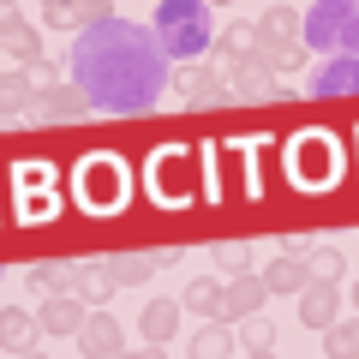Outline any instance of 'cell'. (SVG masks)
Returning a JSON list of instances; mask_svg holds the SVG:
<instances>
[{
	"mask_svg": "<svg viewBox=\"0 0 359 359\" xmlns=\"http://www.w3.org/2000/svg\"><path fill=\"white\" fill-rule=\"evenodd\" d=\"M66 72L90 96V108H102V114H150L168 96L174 60L162 54V42H156L150 25L102 18V25H90V30L72 36Z\"/></svg>",
	"mask_w": 359,
	"mask_h": 359,
	"instance_id": "6da1fadb",
	"label": "cell"
},
{
	"mask_svg": "<svg viewBox=\"0 0 359 359\" xmlns=\"http://www.w3.org/2000/svg\"><path fill=\"white\" fill-rule=\"evenodd\" d=\"M150 30H156V42H162V54H168V60H180V66H198L210 48H216L210 0H156Z\"/></svg>",
	"mask_w": 359,
	"mask_h": 359,
	"instance_id": "7a4b0ae2",
	"label": "cell"
},
{
	"mask_svg": "<svg viewBox=\"0 0 359 359\" xmlns=\"http://www.w3.org/2000/svg\"><path fill=\"white\" fill-rule=\"evenodd\" d=\"M299 42L318 48L323 60L330 54L359 60V0H311L306 13H299Z\"/></svg>",
	"mask_w": 359,
	"mask_h": 359,
	"instance_id": "3957f363",
	"label": "cell"
},
{
	"mask_svg": "<svg viewBox=\"0 0 359 359\" xmlns=\"http://www.w3.org/2000/svg\"><path fill=\"white\" fill-rule=\"evenodd\" d=\"M222 72H228V84H240V90H233V102H287V96H294L287 84H276V72H269L257 54H245V60H222Z\"/></svg>",
	"mask_w": 359,
	"mask_h": 359,
	"instance_id": "277c9868",
	"label": "cell"
},
{
	"mask_svg": "<svg viewBox=\"0 0 359 359\" xmlns=\"http://www.w3.org/2000/svg\"><path fill=\"white\" fill-rule=\"evenodd\" d=\"M306 96H318V102H335V96H359V60H347V54H330L323 66H311Z\"/></svg>",
	"mask_w": 359,
	"mask_h": 359,
	"instance_id": "5b68a950",
	"label": "cell"
},
{
	"mask_svg": "<svg viewBox=\"0 0 359 359\" xmlns=\"http://www.w3.org/2000/svg\"><path fill=\"white\" fill-rule=\"evenodd\" d=\"M114 353H126V330H120V318L90 311L84 330H78V359H114Z\"/></svg>",
	"mask_w": 359,
	"mask_h": 359,
	"instance_id": "8992f818",
	"label": "cell"
},
{
	"mask_svg": "<svg viewBox=\"0 0 359 359\" xmlns=\"http://www.w3.org/2000/svg\"><path fill=\"white\" fill-rule=\"evenodd\" d=\"M36 120H48V126H72V120H84L90 114V96L78 84H54V90H42L36 96V108H30Z\"/></svg>",
	"mask_w": 359,
	"mask_h": 359,
	"instance_id": "52a82bcc",
	"label": "cell"
},
{
	"mask_svg": "<svg viewBox=\"0 0 359 359\" xmlns=\"http://www.w3.org/2000/svg\"><path fill=\"white\" fill-rule=\"evenodd\" d=\"M84 318H90V306L78 294H48L36 306V323H42V335H78L84 330Z\"/></svg>",
	"mask_w": 359,
	"mask_h": 359,
	"instance_id": "ba28073f",
	"label": "cell"
},
{
	"mask_svg": "<svg viewBox=\"0 0 359 359\" xmlns=\"http://www.w3.org/2000/svg\"><path fill=\"white\" fill-rule=\"evenodd\" d=\"M264 299H269V287H264V276H228L222 282V318H257L264 311Z\"/></svg>",
	"mask_w": 359,
	"mask_h": 359,
	"instance_id": "9c48e42d",
	"label": "cell"
},
{
	"mask_svg": "<svg viewBox=\"0 0 359 359\" xmlns=\"http://www.w3.org/2000/svg\"><path fill=\"white\" fill-rule=\"evenodd\" d=\"M0 48L13 54V60H42V36L36 30L25 25V13H18V6H6V0H0Z\"/></svg>",
	"mask_w": 359,
	"mask_h": 359,
	"instance_id": "30bf717a",
	"label": "cell"
},
{
	"mask_svg": "<svg viewBox=\"0 0 359 359\" xmlns=\"http://www.w3.org/2000/svg\"><path fill=\"white\" fill-rule=\"evenodd\" d=\"M180 84H186V102H192V108H228V102H233V84H228L222 66H216V72L198 66V72H186Z\"/></svg>",
	"mask_w": 359,
	"mask_h": 359,
	"instance_id": "8fae6325",
	"label": "cell"
},
{
	"mask_svg": "<svg viewBox=\"0 0 359 359\" xmlns=\"http://www.w3.org/2000/svg\"><path fill=\"white\" fill-rule=\"evenodd\" d=\"M335 318H341V294H335V282H311L306 294H299V323H306V330H330Z\"/></svg>",
	"mask_w": 359,
	"mask_h": 359,
	"instance_id": "7c38bea8",
	"label": "cell"
},
{
	"mask_svg": "<svg viewBox=\"0 0 359 359\" xmlns=\"http://www.w3.org/2000/svg\"><path fill=\"white\" fill-rule=\"evenodd\" d=\"M311 282H318V276H311V264H306V257H294V252L276 257V264L264 269V287H269V294H306Z\"/></svg>",
	"mask_w": 359,
	"mask_h": 359,
	"instance_id": "4fadbf2b",
	"label": "cell"
},
{
	"mask_svg": "<svg viewBox=\"0 0 359 359\" xmlns=\"http://www.w3.org/2000/svg\"><path fill=\"white\" fill-rule=\"evenodd\" d=\"M36 335H42V323L30 318L25 306H6V311H0V347H6V353H30Z\"/></svg>",
	"mask_w": 359,
	"mask_h": 359,
	"instance_id": "5bb4252c",
	"label": "cell"
},
{
	"mask_svg": "<svg viewBox=\"0 0 359 359\" xmlns=\"http://www.w3.org/2000/svg\"><path fill=\"white\" fill-rule=\"evenodd\" d=\"M180 311H186V306H180V299H150V306H144V318H138L144 341H150V347H162L168 335L180 330Z\"/></svg>",
	"mask_w": 359,
	"mask_h": 359,
	"instance_id": "9a60e30c",
	"label": "cell"
},
{
	"mask_svg": "<svg viewBox=\"0 0 359 359\" xmlns=\"http://www.w3.org/2000/svg\"><path fill=\"white\" fill-rule=\"evenodd\" d=\"M252 54L269 66V72H294V66L306 60V42H299V36H257Z\"/></svg>",
	"mask_w": 359,
	"mask_h": 359,
	"instance_id": "2e32d148",
	"label": "cell"
},
{
	"mask_svg": "<svg viewBox=\"0 0 359 359\" xmlns=\"http://www.w3.org/2000/svg\"><path fill=\"white\" fill-rule=\"evenodd\" d=\"M233 353V323L228 318H210L204 330L192 335V359H228Z\"/></svg>",
	"mask_w": 359,
	"mask_h": 359,
	"instance_id": "e0dca14e",
	"label": "cell"
},
{
	"mask_svg": "<svg viewBox=\"0 0 359 359\" xmlns=\"http://www.w3.org/2000/svg\"><path fill=\"white\" fill-rule=\"evenodd\" d=\"M108 282L114 287H138V282H150L156 276V264H150V252H120V257H108Z\"/></svg>",
	"mask_w": 359,
	"mask_h": 359,
	"instance_id": "ac0fdd59",
	"label": "cell"
},
{
	"mask_svg": "<svg viewBox=\"0 0 359 359\" xmlns=\"http://www.w3.org/2000/svg\"><path fill=\"white\" fill-rule=\"evenodd\" d=\"M72 276H78V264H30L25 282H30V294L48 299V294H72Z\"/></svg>",
	"mask_w": 359,
	"mask_h": 359,
	"instance_id": "d6986e66",
	"label": "cell"
},
{
	"mask_svg": "<svg viewBox=\"0 0 359 359\" xmlns=\"http://www.w3.org/2000/svg\"><path fill=\"white\" fill-rule=\"evenodd\" d=\"M180 306L198 311V318H222V282H216V276H198V282H186Z\"/></svg>",
	"mask_w": 359,
	"mask_h": 359,
	"instance_id": "ffe728a7",
	"label": "cell"
},
{
	"mask_svg": "<svg viewBox=\"0 0 359 359\" xmlns=\"http://www.w3.org/2000/svg\"><path fill=\"white\" fill-rule=\"evenodd\" d=\"M30 108H36L30 72H0V114H30Z\"/></svg>",
	"mask_w": 359,
	"mask_h": 359,
	"instance_id": "44dd1931",
	"label": "cell"
},
{
	"mask_svg": "<svg viewBox=\"0 0 359 359\" xmlns=\"http://www.w3.org/2000/svg\"><path fill=\"white\" fill-rule=\"evenodd\" d=\"M72 294L84 299L90 311H102V306H108V294H114V282H108V269H102V264H96V269H84V264H78V276H72Z\"/></svg>",
	"mask_w": 359,
	"mask_h": 359,
	"instance_id": "7402d4cb",
	"label": "cell"
},
{
	"mask_svg": "<svg viewBox=\"0 0 359 359\" xmlns=\"http://www.w3.org/2000/svg\"><path fill=\"white\" fill-rule=\"evenodd\" d=\"M323 359H359V323L335 318L330 330H323Z\"/></svg>",
	"mask_w": 359,
	"mask_h": 359,
	"instance_id": "603a6c76",
	"label": "cell"
},
{
	"mask_svg": "<svg viewBox=\"0 0 359 359\" xmlns=\"http://www.w3.org/2000/svg\"><path fill=\"white\" fill-rule=\"evenodd\" d=\"M210 264H216L222 276H245V264H252V245H245V240H216V245H210Z\"/></svg>",
	"mask_w": 359,
	"mask_h": 359,
	"instance_id": "cb8c5ba5",
	"label": "cell"
},
{
	"mask_svg": "<svg viewBox=\"0 0 359 359\" xmlns=\"http://www.w3.org/2000/svg\"><path fill=\"white\" fill-rule=\"evenodd\" d=\"M257 36H299V13L287 6V0H276V6L257 18Z\"/></svg>",
	"mask_w": 359,
	"mask_h": 359,
	"instance_id": "d4e9b609",
	"label": "cell"
},
{
	"mask_svg": "<svg viewBox=\"0 0 359 359\" xmlns=\"http://www.w3.org/2000/svg\"><path fill=\"white\" fill-rule=\"evenodd\" d=\"M222 60H245V54L257 48V25H228V36H216Z\"/></svg>",
	"mask_w": 359,
	"mask_h": 359,
	"instance_id": "484cf974",
	"label": "cell"
},
{
	"mask_svg": "<svg viewBox=\"0 0 359 359\" xmlns=\"http://www.w3.org/2000/svg\"><path fill=\"white\" fill-rule=\"evenodd\" d=\"M306 264H311V276H318V282H335V276H341V245H311L306 252Z\"/></svg>",
	"mask_w": 359,
	"mask_h": 359,
	"instance_id": "4316f807",
	"label": "cell"
},
{
	"mask_svg": "<svg viewBox=\"0 0 359 359\" xmlns=\"http://www.w3.org/2000/svg\"><path fill=\"white\" fill-rule=\"evenodd\" d=\"M48 30H78V0H42Z\"/></svg>",
	"mask_w": 359,
	"mask_h": 359,
	"instance_id": "83f0119b",
	"label": "cell"
},
{
	"mask_svg": "<svg viewBox=\"0 0 359 359\" xmlns=\"http://www.w3.org/2000/svg\"><path fill=\"white\" fill-rule=\"evenodd\" d=\"M240 341H245V353H252V347H269V341H276V330L264 323V311H257V318H240Z\"/></svg>",
	"mask_w": 359,
	"mask_h": 359,
	"instance_id": "f1b7e54d",
	"label": "cell"
},
{
	"mask_svg": "<svg viewBox=\"0 0 359 359\" xmlns=\"http://www.w3.org/2000/svg\"><path fill=\"white\" fill-rule=\"evenodd\" d=\"M25 72H30V90H36V96H42V90H54V84H60V66H54L48 54H42V60H30Z\"/></svg>",
	"mask_w": 359,
	"mask_h": 359,
	"instance_id": "f546056e",
	"label": "cell"
},
{
	"mask_svg": "<svg viewBox=\"0 0 359 359\" xmlns=\"http://www.w3.org/2000/svg\"><path fill=\"white\" fill-rule=\"evenodd\" d=\"M180 257H186V252H180V245H162V252H150V264H156V269H174Z\"/></svg>",
	"mask_w": 359,
	"mask_h": 359,
	"instance_id": "4dcf8cb0",
	"label": "cell"
},
{
	"mask_svg": "<svg viewBox=\"0 0 359 359\" xmlns=\"http://www.w3.org/2000/svg\"><path fill=\"white\" fill-rule=\"evenodd\" d=\"M114 359H162V347H150V341H144V347H126V353H114Z\"/></svg>",
	"mask_w": 359,
	"mask_h": 359,
	"instance_id": "1f68e13d",
	"label": "cell"
},
{
	"mask_svg": "<svg viewBox=\"0 0 359 359\" xmlns=\"http://www.w3.org/2000/svg\"><path fill=\"white\" fill-rule=\"evenodd\" d=\"M245 359H276V347H252V353H245Z\"/></svg>",
	"mask_w": 359,
	"mask_h": 359,
	"instance_id": "d6a6232c",
	"label": "cell"
},
{
	"mask_svg": "<svg viewBox=\"0 0 359 359\" xmlns=\"http://www.w3.org/2000/svg\"><path fill=\"white\" fill-rule=\"evenodd\" d=\"M18 359H42V353H36V347H30V353H18Z\"/></svg>",
	"mask_w": 359,
	"mask_h": 359,
	"instance_id": "836d02e7",
	"label": "cell"
},
{
	"mask_svg": "<svg viewBox=\"0 0 359 359\" xmlns=\"http://www.w3.org/2000/svg\"><path fill=\"white\" fill-rule=\"evenodd\" d=\"M353 311H359V282H353Z\"/></svg>",
	"mask_w": 359,
	"mask_h": 359,
	"instance_id": "e575fe53",
	"label": "cell"
},
{
	"mask_svg": "<svg viewBox=\"0 0 359 359\" xmlns=\"http://www.w3.org/2000/svg\"><path fill=\"white\" fill-rule=\"evenodd\" d=\"M210 6H233V0H210Z\"/></svg>",
	"mask_w": 359,
	"mask_h": 359,
	"instance_id": "d590c367",
	"label": "cell"
},
{
	"mask_svg": "<svg viewBox=\"0 0 359 359\" xmlns=\"http://www.w3.org/2000/svg\"><path fill=\"white\" fill-rule=\"evenodd\" d=\"M0 276H6V269H0Z\"/></svg>",
	"mask_w": 359,
	"mask_h": 359,
	"instance_id": "8d00e7d4",
	"label": "cell"
}]
</instances>
